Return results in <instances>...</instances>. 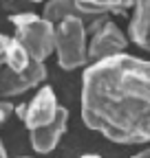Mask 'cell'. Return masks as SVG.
I'll return each instance as SVG.
<instances>
[{
  "label": "cell",
  "mask_w": 150,
  "mask_h": 158,
  "mask_svg": "<svg viewBox=\"0 0 150 158\" xmlns=\"http://www.w3.org/2000/svg\"><path fill=\"white\" fill-rule=\"evenodd\" d=\"M130 158H150V149H141V152H137L135 156H130Z\"/></svg>",
  "instance_id": "cell-14"
},
{
  "label": "cell",
  "mask_w": 150,
  "mask_h": 158,
  "mask_svg": "<svg viewBox=\"0 0 150 158\" xmlns=\"http://www.w3.org/2000/svg\"><path fill=\"white\" fill-rule=\"evenodd\" d=\"M66 127H68V110L60 106L58 114H55V118L51 123H46L42 127H35V130H29V141H31L33 152H38V154L53 152L58 147L60 138L64 136Z\"/></svg>",
  "instance_id": "cell-7"
},
{
  "label": "cell",
  "mask_w": 150,
  "mask_h": 158,
  "mask_svg": "<svg viewBox=\"0 0 150 158\" xmlns=\"http://www.w3.org/2000/svg\"><path fill=\"white\" fill-rule=\"evenodd\" d=\"M82 118L117 145L150 143V62L128 53L93 62L82 73Z\"/></svg>",
  "instance_id": "cell-1"
},
{
  "label": "cell",
  "mask_w": 150,
  "mask_h": 158,
  "mask_svg": "<svg viewBox=\"0 0 150 158\" xmlns=\"http://www.w3.org/2000/svg\"><path fill=\"white\" fill-rule=\"evenodd\" d=\"M46 79V66L44 62H33L24 70H11L7 66H0V97L13 99L20 97L33 88H38Z\"/></svg>",
  "instance_id": "cell-5"
},
{
  "label": "cell",
  "mask_w": 150,
  "mask_h": 158,
  "mask_svg": "<svg viewBox=\"0 0 150 158\" xmlns=\"http://www.w3.org/2000/svg\"><path fill=\"white\" fill-rule=\"evenodd\" d=\"M20 158H31V156H20Z\"/></svg>",
  "instance_id": "cell-18"
},
{
  "label": "cell",
  "mask_w": 150,
  "mask_h": 158,
  "mask_svg": "<svg viewBox=\"0 0 150 158\" xmlns=\"http://www.w3.org/2000/svg\"><path fill=\"white\" fill-rule=\"evenodd\" d=\"M13 114H15V106L9 101V99H2V97H0V125H5Z\"/></svg>",
  "instance_id": "cell-12"
},
{
  "label": "cell",
  "mask_w": 150,
  "mask_h": 158,
  "mask_svg": "<svg viewBox=\"0 0 150 158\" xmlns=\"http://www.w3.org/2000/svg\"><path fill=\"white\" fill-rule=\"evenodd\" d=\"M55 57L62 70L88 66V29L82 18H64L55 24Z\"/></svg>",
  "instance_id": "cell-3"
},
{
  "label": "cell",
  "mask_w": 150,
  "mask_h": 158,
  "mask_svg": "<svg viewBox=\"0 0 150 158\" xmlns=\"http://www.w3.org/2000/svg\"><path fill=\"white\" fill-rule=\"evenodd\" d=\"M0 158H9V156H7V149H5V145H2V141H0Z\"/></svg>",
  "instance_id": "cell-15"
},
{
  "label": "cell",
  "mask_w": 150,
  "mask_h": 158,
  "mask_svg": "<svg viewBox=\"0 0 150 158\" xmlns=\"http://www.w3.org/2000/svg\"><path fill=\"white\" fill-rule=\"evenodd\" d=\"M58 110H60V103L55 99V92L51 86H40V90L35 92V97L29 103L15 106V114L22 118L27 130H35V127L51 123L58 114Z\"/></svg>",
  "instance_id": "cell-6"
},
{
  "label": "cell",
  "mask_w": 150,
  "mask_h": 158,
  "mask_svg": "<svg viewBox=\"0 0 150 158\" xmlns=\"http://www.w3.org/2000/svg\"><path fill=\"white\" fill-rule=\"evenodd\" d=\"M31 62H33V59H31L29 51H27L20 42H18L15 37H11L9 48H7V53H5L2 66H7V68H11V70H24Z\"/></svg>",
  "instance_id": "cell-10"
},
{
  "label": "cell",
  "mask_w": 150,
  "mask_h": 158,
  "mask_svg": "<svg viewBox=\"0 0 150 158\" xmlns=\"http://www.w3.org/2000/svg\"><path fill=\"white\" fill-rule=\"evenodd\" d=\"M86 29H88V64L126 53L128 37L117 27L115 20H110V13H102L95 20H90Z\"/></svg>",
  "instance_id": "cell-4"
},
{
  "label": "cell",
  "mask_w": 150,
  "mask_h": 158,
  "mask_svg": "<svg viewBox=\"0 0 150 158\" xmlns=\"http://www.w3.org/2000/svg\"><path fill=\"white\" fill-rule=\"evenodd\" d=\"M128 37L141 51H150V0H130Z\"/></svg>",
  "instance_id": "cell-8"
},
{
  "label": "cell",
  "mask_w": 150,
  "mask_h": 158,
  "mask_svg": "<svg viewBox=\"0 0 150 158\" xmlns=\"http://www.w3.org/2000/svg\"><path fill=\"white\" fill-rule=\"evenodd\" d=\"M82 158H99V156H95V154H86V156H82Z\"/></svg>",
  "instance_id": "cell-16"
},
{
  "label": "cell",
  "mask_w": 150,
  "mask_h": 158,
  "mask_svg": "<svg viewBox=\"0 0 150 158\" xmlns=\"http://www.w3.org/2000/svg\"><path fill=\"white\" fill-rule=\"evenodd\" d=\"M9 42H11V37L5 35V33H0V66H2V62H5V53L9 48Z\"/></svg>",
  "instance_id": "cell-13"
},
{
  "label": "cell",
  "mask_w": 150,
  "mask_h": 158,
  "mask_svg": "<svg viewBox=\"0 0 150 158\" xmlns=\"http://www.w3.org/2000/svg\"><path fill=\"white\" fill-rule=\"evenodd\" d=\"M90 13H124L130 7V0H77Z\"/></svg>",
  "instance_id": "cell-11"
},
{
  "label": "cell",
  "mask_w": 150,
  "mask_h": 158,
  "mask_svg": "<svg viewBox=\"0 0 150 158\" xmlns=\"http://www.w3.org/2000/svg\"><path fill=\"white\" fill-rule=\"evenodd\" d=\"M11 24L15 29L13 37L29 51L31 59L44 62L55 53V22L46 20L44 15L22 11L11 15Z\"/></svg>",
  "instance_id": "cell-2"
},
{
  "label": "cell",
  "mask_w": 150,
  "mask_h": 158,
  "mask_svg": "<svg viewBox=\"0 0 150 158\" xmlns=\"http://www.w3.org/2000/svg\"><path fill=\"white\" fill-rule=\"evenodd\" d=\"M27 2H31V5H35V2H42V0H27Z\"/></svg>",
  "instance_id": "cell-17"
},
{
  "label": "cell",
  "mask_w": 150,
  "mask_h": 158,
  "mask_svg": "<svg viewBox=\"0 0 150 158\" xmlns=\"http://www.w3.org/2000/svg\"><path fill=\"white\" fill-rule=\"evenodd\" d=\"M42 15L46 20H51V22L58 24L60 20L64 18H82L84 22L88 24L90 20H95L97 15L102 13H90L86 11L77 0H49V2H44V9H42Z\"/></svg>",
  "instance_id": "cell-9"
}]
</instances>
